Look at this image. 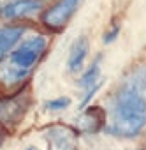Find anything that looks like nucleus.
Instances as JSON below:
<instances>
[{
	"instance_id": "obj_1",
	"label": "nucleus",
	"mask_w": 146,
	"mask_h": 150,
	"mask_svg": "<svg viewBox=\"0 0 146 150\" xmlns=\"http://www.w3.org/2000/svg\"><path fill=\"white\" fill-rule=\"evenodd\" d=\"M144 65H135L111 97L106 132L118 138H135L144 129Z\"/></svg>"
},
{
	"instance_id": "obj_2",
	"label": "nucleus",
	"mask_w": 146,
	"mask_h": 150,
	"mask_svg": "<svg viewBox=\"0 0 146 150\" xmlns=\"http://www.w3.org/2000/svg\"><path fill=\"white\" fill-rule=\"evenodd\" d=\"M46 48H48V37H44L41 34L32 35L23 44H20L16 50H13L9 53V65L18 71H23V72H30L32 67L44 55Z\"/></svg>"
},
{
	"instance_id": "obj_3",
	"label": "nucleus",
	"mask_w": 146,
	"mask_h": 150,
	"mask_svg": "<svg viewBox=\"0 0 146 150\" xmlns=\"http://www.w3.org/2000/svg\"><path fill=\"white\" fill-rule=\"evenodd\" d=\"M81 2L83 0H58L56 4L46 9V13L42 14V23L49 30H62L74 16Z\"/></svg>"
},
{
	"instance_id": "obj_4",
	"label": "nucleus",
	"mask_w": 146,
	"mask_h": 150,
	"mask_svg": "<svg viewBox=\"0 0 146 150\" xmlns=\"http://www.w3.org/2000/svg\"><path fill=\"white\" fill-rule=\"evenodd\" d=\"M44 7V0H9L0 6V18L4 20H18L30 18L41 13Z\"/></svg>"
},
{
	"instance_id": "obj_5",
	"label": "nucleus",
	"mask_w": 146,
	"mask_h": 150,
	"mask_svg": "<svg viewBox=\"0 0 146 150\" xmlns=\"http://www.w3.org/2000/svg\"><path fill=\"white\" fill-rule=\"evenodd\" d=\"M46 141L49 150H78L76 132L65 125H53L46 132Z\"/></svg>"
},
{
	"instance_id": "obj_6",
	"label": "nucleus",
	"mask_w": 146,
	"mask_h": 150,
	"mask_svg": "<svg viewBox=\"0 0 146 150\" xmlns=\"http://www.w3.org/2000/svg\"><path fill=\"white\" fill-rule=\"evenodd\" d=\"M28 101L25 96H14L9 99H0V120L2 122H13L20 120V117L27 111Z\"/></svg>"
},
{
	"instance_id": "obj_7",
	"label": "nucleus",
	"mask_w": 146,
	"mask_h": 150,
	"mask_svg": "<svg viewBox=\"0 0 146 150\" xmlns=\"http://www.w3.org/2000/svg\"><path fill=\"white\" fill-rule=\"evenodd\" d=\"M25 32L27 27H0V62L18 46Z\"/></svg>"
},
{
	"instance_id": "obj_8",
	"label": "nucleus",
	"mask_w": 146,
	"mask_h": 150,
	"mask_svg": "<svg viewBox=\"0 0 146 150\" xmlns=\"http://www.w3.org/2000/svg\"><path fill=\"white\" fill-rule=\"evenodd\" d=\"M88 39L85 35H79L74 42L70 44V51H69V60H67V67L70 72H78L83 67V62L86 60L88 55Z\"/></svg>"
},
{
	"instance_id": "obj_9",
	"label": "nucleus",
	"mask_w": 146,
	"mask_h": 150,
	"mask_svg": "<svg viewBox=\"0 0 146 150\" xmlns=\"http://www.w3.org/2000/svg\"><path fill=\"white\" fill-rule=\"evenodd\" d=\"M104 120H106V117H104L102 108H99V106L86 108L85 113H83V117L79 118V129L83 132L93 134V132H97L104 125Z\"/></svg>"
},
{
	"instance_id": "obj_10",
	"label": "nucleus",
	"mask_w": 146,
	"mask_h": 150,
	"mask_svg": "<svg viewBox=\"0 0 146 150\" xmlns=\"http://www.w3.org/2000/svg\"><path fill=\"white\" fill-rule=\"evenodd\" d=\"M30 72H23V71H18L11 65H4V67H0V80H2L6 85L13 87V85H18L20 81L27 80Z\"/></svg>"
},
{
	"instance_id": "obj_11",
	"label": "nucleus",
	"mask_w": 146,
	"mask_h": 150,
	"mask_svg": "<svg viewBox=\"0 0 146 150\" xmlns=\"http://www.w3.org/2000/svg\"><path fill=\"white\" fill-rule=\"evenodd\" d=\"M99 74H100V64H99V60H95V62H93V64L83 72V76L79 78V87H83V88H90L92 85L97 83Z\"/></svg>"
},
{
	"instance_id": "obj_12",
	"label": "nucleus",
	"mask_w": 146,
	"mask_h": 150,
	"mask_svg": "<svg viewBox=\"0 0 146 150\" xmlns=\"http://www.w3.org/2000/svg\"><path fill=\"white\" fill-rule=\"evenodd\" d=\"M69 104H70L69 97H58V99H53V101H46L44 108L49 110V111H62V110L69 108Z\"/></svg>"
},
{
	"instance_id": "obj_13",
	"label": "nucleus",
	"mask_w": 146,
	"mask_h": 150,
	"mask_svg": "<svg viewBox=\"0 0 146 150\" xmlns=\"http://www.w3.org/2000/svg\"><path fill=\"white\" fill-rule=\"evenodd\" d=\"M100 87H102V81H97L95 85H92L90 88H86V90H85V97L81 99V104H79V110H81V111L88 106V103H90V101H92V97L99 92V88H100Z\"/></svg>"
},
{
	"instance_id": "obj_14",
	"label": "nucleus",
	"mask_w": 146,
	"mask_h": 150,
	"mask_svg": "<svg viewBox=\"0 0 146 150\" xmlns=\"http://www.w3.org/2000/svg\"><path fill=\"white\" fill-rule=\"evenodd\" d=\"M118 32H120V27H118V25H114L111 30H107V34L104 35V44H109V42H113V41L118 37Z\"/></svg>"
},
{
	"instance_id": "obj_15",
	"label": "nucleus",
	"mask_w": 146,
	"mask_h": 150,
	"mask_svg": "<svg viewBox=\"0 0 146 150\" xmlns=\"http://www.w3.org/2000/svg\"><path fill=\"white\" fill-rule=\"evenodd\" d=\"M25 150H39V148H35V146H27Z\"/></svg>"
},
{
	"instance_id": "obj_16",
	"label": "nucleus",
	"mask_w": 146,
	"mask_h": 150,
	"mask_svg": "<svg viewBox=\"0 0 146 150\" xmlns=\"http://www.w3.org/2000/svg\"><path fill=\"white\" fill-rule=\"evenodd\" d=\"M0 145H2V132H0Z\"/></svg>"
}]
</instances>
